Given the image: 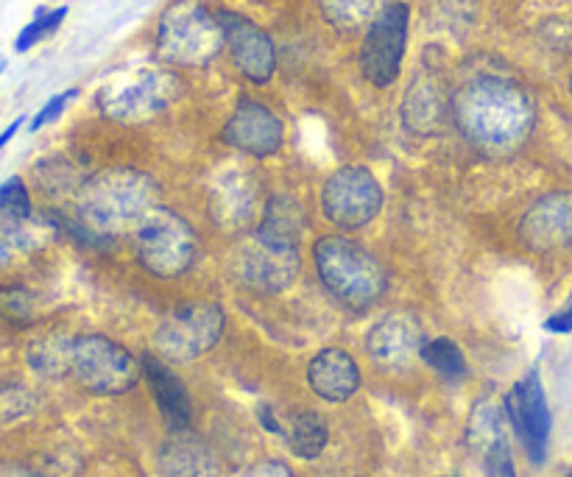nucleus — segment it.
I'll list each match as a JSON object with an SVG mask.
<instances>
[{"label": "nucleus", "mask_w": 572, "mask_h": 477, "mask_svg": "<svg viewBox=\"0 0 572 477\" xmlns=\"http://www.w3.org/2000/svg\"><path fill=\"white\" fill-rule=\"evenodd\" d=\"M224 307L215 302H187L162 318L154 336L160 357L171 363H190L207 355L224 332Z\"/></svg>", "instance_id": "0eeeda50"}, {"label": "nucleus", "mask_w": 572, "mask_h": 477, "mask_svg": "<svg viewBox=\"0 0 572 477\" xmlns=\"http://www.w3.org/2000/svg\"><path fill=\"white\" fill-rule=\"evenodd\" d=\"M520 238L531 252H554L572 243V193L536 201L520 224Z\"/></svg>", "instance_id": "4468645a"}, {"label": "nucleus", "mask_w": 572, "mask_h": 477, "mask_svg": "<svg viewBox=\"0 0 572 477\" xmlns=\"http://www.w3.org/2000/svg\"><path fill=\"white\" fill-rule=\"evenodd\" d=\"M486 466H489L492 477H517L514 461H511V450H508V441H500L497 447L486 450Z\"/></svg>", "instance_id": "a878e982"}, {"label": "nucleus", "mask_w": 572, "mask_h": 477, "mask_svg": "<svg viewBox=\"0 0 572 477\" xmlns=\"http://www.w3.org/2000/svg\"><path fill=\"white\" fill-rule=\"evenodd\" d=\"M224 42L240 76L251 85H269L277 71V51L269 34L238 12H219Z\"/></svg>", "instance_id": "9b49d317"}, {"label": "nucleus", "mask_w": 572, "mask_h": 477, "mask_svg": "<svg viewBox=\"0 0 572 477\" xmlns=\"http://www.w3.org/2000/svg\"><path fill=\"white\" fill-rule=\"evenodd\" d=\"M221 137L232 149L265 160V156H274L283 149L285 126L277 112L269 110L265 103L254 101V98H240Z\"/></svg>", "instance_id": "ddd939ff"}, {"label": "nucleus", "mask_w": 572, "mask_h": 477, "mask_svg": "<svg viewBox=\"0 0 572 477\" xmlns=\"http://www.w3.org/2000/svg\"><path fill=\"white\" fill-rule=\"evenodd\" d=\"M76 96H78V90H67V92H59V96H53L51 101H48L46 106H42V110H39L37 115H34V121H32V126H28V129L39 131V129H42V126H48V123L57 121V117L62 115V112H65L67 103H71Z\"/></svg>", "instance_id": "393cba45"}, {"label": "nucleus", "mask_w": 572, "mask_h": 477, "mask_svg": "<svg viewBox=\"0 0 572 477\" xmlns=\"http://www.w3.org/2000/svg\"><path fill=\"white\" fill-rule=\"evenodd\" d=\"M408 26H411L408 3H388L369 23V32L360 46V71L377 90L391 87L399 78L408 48Z\"/></svg>", "instance_id": "6e6552de"}, {"label": "nucleus", "mask_w": 572, "mask_h": 477, "mask_svg": "<svg viewBox=\"0 0 572 477\" xmlns=\"http://www.w3.org/2000/svg\"><path fill=\"white\" fill-rule=\"evenodd\" d=\"M157 185L137 171H110L87 185L82 196V221L92 233L110 235L129 229L154 210Z\"/></svg>", "instance_id": "7ed1b4c3"}, {"label": "nucleus", "mask_w": 572, "mask_h": 477, "mask_svg": "<svg viewBox=\"0 0 572 477\" xmlns=\"http://www.w3.org/2000/svg\"><path fill=\"white\" fill-rule=\"evenodd\" d=\"M135 252L148 274L182 277L196 263L199 238L194 226L167 206H154L135 226Z\"/></svg>", "instance_id": "39448f33"}, {"label": "nucleus", "mask_w": 572, "mask_h": 477, "mask_svg": "<svg viewBox=\"0 0 572 477\" xmlns=\"http://www.w3.org/2000/svg\"><path fill=\"white\" fill-rule=\"evenodd\" d=\"M240 477H294V472L283 464V461H263V464L251 466Z\"/></svg>", "instance_id": "bb28decb"}, {"label": "nucleus", "mask_w": 572, "mask_h": 477, "mask_svg": "<svg viewBox=\"0 0 572 477\" xmlns=\"http://www.w3.org/2000/svg\"><path fill=\"white\" fill-rule=\"evenodd\" d=\"M3 67H7V62H3V59H0V73H3Z\"/></svg>", "instance_id": "2f4dec72"}, {"label": "nucleus", "mask_w": 572, "mask_h": 477, "mask_svg": "<svg viewBox=\"0 0 572 477\" xmlns=\"http://www.w3.org/2000/svg\"><path fill=\"white\" fill-rule=\"evenodd\" d=\"M366 347L369 355L383 366H406L413 355H422L425 332L411 313H391L374 324Z\"/></svg>", "instance_id": "dca6fc26"}, {"label": "nucleus", "mask_w": 572, "mask_h": 477, "mask_svg": "<svg viewBox=\"0 0 572 477\" xmlns=\"http://www.w3.org/2000/svg\"><path fill=\"white\" fill-rule=\"evenodd\" d=\"M452 121L472 146L511 151L531 135L534 101L520 85L502 76H475L452 96Z\"/></svg>", "instance_id": "f257e3e1"}, {"label": "nucleus", "mask_w": 572, "mask_h": 477, "mask_svg": "<svg viewBox=\"0 0 572 477\" xmlns=\"http://www.w3.org/2000/svg\"><path fill=\"white\" fill-rule=\"evenodd\" d=\"M570 96H572V76H570Z\"/></svg>", "instance_id": "473e14b6"}, {"label": "nucleus", "mask_w": 572, "mask_h": 477, "mask_svg": "<svg viewBox=\"0 0 572 477\" xmlns=\"http://www.w3.org/2000/svg\"><path fill=\"white\" fill-rule=\"evenodd\" d=\"M140 366L167 425L176 427V430H187L194 425V405H190V393L182 386L179 377L171 372V366L162 363V357L154 355L142 357Z\"/></svg>", "instance_id": "a211bd4d"}, {"label": "nucleus", "mask_w": 572, "mask_h": 477, "mask_svg": "<svg viewBox=\"0 0 572 477\" xmlns=\"http://www.w3.org/2000/svg\"><path fill=\"white\" fill-rule=\"evenodd\" d=\"M442 121V101L431 85L413 87L406 101V123L416 131H433Z\"/></svg>", "instance_id": "412c9836"}, {"label": "nucleus", "mask_w": 572, "mask_h": 477, "mask_svg": "<svg viewBox=\"0 0 572 477\" xmlns=\"http://www.w3.org/2000/svg\"><path fill=\"white\" fill-rule=\"evenodd\" d=\"M570 477H572V475H570Z\"/></svg>", "instance_id": "72a5a7b5"}, {"label": "nucleus", "mask_w": 572, "mask_h": 477, "mask_svg": "<svg viewBox=\"0 0 572 477\" xmlns=\"http://www.w3.org/2000/svg\"><path fill=\"white\" fill-rule=\"evenodd\" d=\"M383 210V188L377 176L363 165H344L327 179L322 190V213L341 229H360L372 224Z\"/></svg>", "instance_id": "1a4fd4ad"}, {"label": "nucleus", "mask_w": 572, "mask_h": 477, "mask_svg": "<svg viewBox=\"0 0 572 477\" xmlns=\"http://www.w3.org/2000/svg\"><path fill=\"white\" fill-rule=\"evenodd\" d=\"M23 121H26V117H17V121H12V126H9V129L0 131V149H3V146H7V142L12 140L14 135H17L20 126H23Z\"/></svg>", "instance_id": "c85d7f7f"}, {"label": "nucleus", "mask_w": 572, "mask_h": 477, "mask_svg": "<svg viewBox=\"0 0 572 477\" xmlns=\"http://www.w3.org/2000/svg\"><path fill=\"white\" fill-rule=\"evenodd\" d=\"M279 436L288 441L290 452L296 459L315 461L324 452L329 441V427L322 419V413L315 411H294L285 416Z\"/></svg>", "instance_id": "6ab92c4d"}, {"label": "nucleus", "mask_w": 572, "mask_h": 477, "mask_svg": "<svg viewBox=\"0 0 572 477\" xmlns=\"http://www.w3.org/2000/svg\"><path fill=\"white\" fill-rule=\"evenodd\" d=\"M506 416L525 444L527 455L534 464H542L550 441V407H547L545 388L536 372L522 377L511 391L506 393Z\"/></svg>", "instance_id": "f8f14e48"}, {"label": "nucleus", "mask_w": 572, "mask_h": 477, "mask_svg": "<svg viewBox=\"0 0 572 477\" xmlns=\"http://www.w3.org/2000/svg\"><path fill=\"white\" fill-rule=\"evenodd\" d=\"M422 361L427 366H433L442 377L447 380H461L467 375V361H463V352L458 349V343L452 338H433V341H425L422 347Z\"/></svg>", "instance_id": "aec40b11"}, {"label": "nucleus", "mask_w": 572, "mask_h": 477, "mask_svg": "<svg viewBox=\"0 0 572 477\" xmlns=\"http://www.w3.org/2000/svg\"><path fill=\"white\" fill-rule=\"evenodd\" d=\"M308 386L319 400L341 405L358 393L360 368L347 349H322L308 366Z\"/></svg>", "instance_id": "f3484780"}, {"label": "nucleus", "mask_w": 572, "mask_h": 477, "mask_svg": "<svg viewBox=\"0 0 572 477\" xmlns=\"http://www.w3.org/2000/svg\"><path fill=\"white\" fill-rule=\"evenodd\" d=\"M0 477H37V475H32V472L26 469H7Z\"/></svg>", "instance_id": "c756f323"}, {"label": "nucleus", "mask_w": 572, "mask_h": 477, "mask_svg": "<svg viewBox=\"0 0 572 477\" xmlns=\"http://www.w3.org/2000/svg\"><path fill=\"white\" fill-rule=\"evenodd\" d=\"M545 327L550 329V332H559V336H564V332H572V304L570 307L561 310V313H556V316L547 318Z\"/></svg>", "instance_id": "cd10ccee"}, {"label": "nucleus", "mask_w": 572, "mask_h": 477, "mask_svg": "<svg viewBox=\"0 0 572 477\" xmlns=\"http://www.w3.org/2000/svg\"><path fill=\"white\" fill-rule=\"evenodd\" d=\"M65 372L96 397H121L137 386L142 366H137L132 352L107 336H82L67 343Z\"/></svg>", "instance_id": "423d86ee"}, {"label": "nucleus", "mask_w": 572, "mask_h": 477, "mask_svg": "<svg viewBox=\"0 0 572 477\" xmlns=\"http://www.w3.org/2000/svg\"><path fill=\"white\" fill-rule=\"evenodd\" d=\"M313 258L329 293L349 307H372L386 293V268L355 240L327 235L315 243Z\"/></svg>", "instance_id": "f03ea898"}, {"label": "nucleus", "mask_w": 572, "mask_h": 477, "mask_svg": "<svg viewBox=\"0 0 572 477\" xmlns=\"http://www.w3.org/2000/svg\"><path fill=\"white\" fill-rule=\"evenodd\" d=\"M32 218V196H28L26 181L12 176L0 185V221L3 224H26Z\"/></svg>", "instance_id": "4be33fe9"}, {"label": "nucleus", "mask_w": 572, "mask_h": 477, "mask_svg": "<svg viewBox=\"0 0 572 477\" xmlns=\"http://www.w3.org/2000/svg\"><path fill=\"white\" fill-rule=\"evenodd\" d=\"M238 274L251 288L269 290V293L285 290L299 274L296 240L260 226L238 252Z\"/></svg>", "instance_id": "9d476101"}, {"label": "nucleus", "mask_w": 572, "mask_h": 477, "mask_svg": "<svg viewBox=\"0 0 572 477\" xmlns=\"http://www.w3.org/2000/svg\"><path fill=\"white\" fill-rule=\"evenodd\" d=\"M65 17H67V7H59V9H53V12L37 9V17H34L32 23H28V26L17 34V39H14V51L17 53L32 51L37 42H42L46 37H51V34L57 32L62 23H65Z\"/></svg>", "instance_id": "5701e85b"}, {"label": "nucleus", "mask_w": 572, "mask_h": 477, "mask_svg": "<svg viewBox=\"0 0 572 477\" xmlns=\"http://www.w3.org/2000/svg\"><path fill=\"white\" fill-rule=\"evenodd\" d=\"M380 0H324V12L329 23L341 28H358L369 17H377Z\"/></svg>", "instance_id": "b1692460"}, {"label": "nucleus", "mask_w": 572, "mask_h": 477, "mask_svg": "<svg viewBox=\"0 0 572 477\" xmlns=\"http://www.w3.org/2000/svg\"><path fill=\"white\" fill-rule=\"evenodd\" d=\"M7 263H9V246L0 240V268H3Z\"/></svg>", "instance_id": "7c9ffc66"}, {"label": "nucleus", "mask_w": 572, "mask_h": 477, "mask_svg": "<svg viewBox=\"0 0 572 477\" xmlns=\"http://www.w3.org/2000/svg\"><path fill=\"white\" fill-rule=\"evenodd\" d=\"M226 48L219 14L201 0H176L165 9L157 26V51L179 67H204Z\"/></svg>", "instance_id": "20e7f679"}, {"label": "nucleus", "mask_w": 572, "mask_h": 477, "mask_svg": "<svg viewBox=\"0 0 572 477\" xmlns=\"http://www.w3.org/2000/svg\"><path fill=\"white\" fill-rule=\"evenodd\" d=\"M174 98V81L165 73H142L121 90H107L101 96V106L107 115L132 121V117H148L165 110Z\"/></svg>", "instance_id": "2eb2a0df"}]
</instances>
